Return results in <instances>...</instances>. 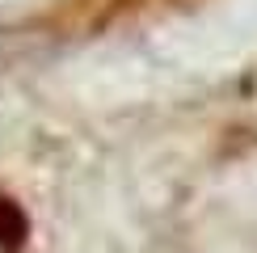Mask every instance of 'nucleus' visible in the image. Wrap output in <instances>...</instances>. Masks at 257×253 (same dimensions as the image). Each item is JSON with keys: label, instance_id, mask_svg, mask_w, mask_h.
<instances>
[{"label": "nucleus", "instance_id": "nucleus-1", "mask_svg": "<svg viewBox=\"0 0 257 253\" xmlns=\"http://www.w3.org/2000/svg\"><path fill=\"white\" fill-rule=\"evenodd\" d=\"M21 240H26V215H21L9 198H0V249L17 253Z\"/></svg>", "mask_w": 257, "mask_h": 253}]
</instances>
